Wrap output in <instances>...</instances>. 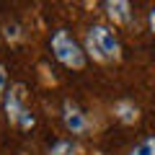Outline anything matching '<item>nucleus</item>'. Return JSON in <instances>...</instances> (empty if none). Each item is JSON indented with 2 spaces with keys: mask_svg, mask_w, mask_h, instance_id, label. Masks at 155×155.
I'll list each match as a JSON object with an SVG mask.
<instances>
[{
  "mask_svg": "<svg viewBox=\"0 0 155 155\" xmlns=\"http://www.w3.org/2000/svg\"><path fill=\"white\" fill-rule=\"evenodd\" d=\"M49 47H52L54 60L62 62L65 67H70V70H83L85 67V52L80 49V44H78L65 28H57V31L52 34Z\"/></svg>",
  "mask_w": 155,
  "mask_h": 155,
  "instance_id": "nucleus-1",
  "label": "nucleus"
},
{
  "mask_svg": "<svg viewBox=\"0 0 155 155\" xmlns=\"http://www.w3.org/2000/svg\"><path fill=\"white\" fill-rule=\"evenodd\" d=\"M88 36L96 41V47H98V52H101L104 60H119V57H122V44H119L116 34L111 31L109 26L96 23V26L88 28Z\"/></svg>",
  "mask_w": 155,
  "mask_h": 155,
  "instance_id": "nucleus-2",
  "label": "nucleus"
},
{
  "mask_svg": "<svg viewBox=\"0 0 155 155\" xmlns=\"http://www.w3.org/2000/svg\"><path fill=\"white\" fill-rule=\"evenodd\" d=\"M62 122H65V129H67L70 134H75V137H83V134L91 132V119H88V114H85L75 101H70V98L62 104Z\"/></svg>",
  "mask_w": 155,
  "mask_h": 155,
  "instance_id": "nucleus-3",
  "label": "nucleus"
},
{
  "mask_svg": "<svg viewBox=\"0 0 155 155\" xmlns=\"http://www.w3.org/2000/svg\"><path fill=\"white\" fill-rule=\"evenodd\" d=\"M26 85L23 83H13L11 91H5V114H8V122L18 124L21 114L26 111Z\"/></svg>",
  "mask_w": 155,
  "mask_h": 155,
  "instance_id": "nucleus-4",
  "label": "nucleus"
},
{
  "mask_svg": "<svg viewBox=\"0 0 155 155\" xmlns=\"http://www.w3.org/2000/svg\"><path fill=\"white\" fill-rule=\"evenodd\" d=\"M106 16L116 23V26H127L132 21V5H129L127 0H109L106 3Z\"/></svg>",
  "mask_w": 155,
  "mask_h": 155,
  "instance_id": "nucleus-5",
  "label": "nucleus"
},
{
  "mask_svg": "<svg viewBox=\"0 0 155 155\" xmlns=\"http://www.w3.org/2000/svg\"><path fill=\"white\" fill-rule=\"evenodd\" d=\"M114 114H116V119H119L122 124H134L140 119V109L132 104V101H116Z\"/></svg>",
  "mask_w": 155,
  "mask_h": 155,
  "instance_id": "nucleus-6",
  "label": "nucleus"
},
{
  "mask_svg": "<svg viewBox=\"0 0 155 155\" xmlns=\"http://www.w3.org/2000/svg\"><path fill=\"white\" fill-rule=\"evenodd\" d=\"M49 155H78V145L72 140H57L49 147Z\"/></svg>",
  "mask_w": 155,
  "mask_h": 155,
  "instance_id": "nucleus-7",
  "label": "nucleus"
},
{
  "mask_svg": "<svg viewBox=\"0 0 155 155\" xmlns=\"http://www.w3.org/2000/svg\"><path fill=\"white\" fill-rule=\"evenodd\" d=\"M129 155H155V137H145L142 142H137L129 150Z\"/></svg>",
  "mask_w": 155,
  "mask_h": 155,
  "instance_id": "nucleus-8",
  "label": "nucleus"
},
{
  "mask_svg": "<svg viewBox=\"0 0 155 155\" xmlns=\"http://www.w3.org/2000/svg\"><path fill=\"white\" fill-rule=\"evenodd\" d=\"M34 124H36V119H34V114L26 109V111L21 114V119H18V124H16V127H21L23 132H28V129H34Z\"/></svg>",
  "mask_w": 155,
  "mask_h": 155,
  "instance_id": "nucleus-9",
  "label": "nucleus"
},
{
  "mask_svg": "<svg viewBox=\"0 0 155 155\" xmlns=\"http://www.w3.org/2000/svg\"><path fill=\"white\" fill-rule=\"evenodd\" d=\"M85 49H88V54H93V60H96V62H106L104 57H101V52H98V47H96V41L88 36V34H85Z\"/></svg>",
  "mask_w": 155,
  "mask_h": 155,
  "instance_id": "nucleus-10",
  "label": "nucleus"
},
{
  "mask_svg": "<svg viewBox=\"0 0 155 155\" xmlns=\"http://www.w3.org/2000/svg\"><path fill=\"white\" fill-rule=\"evenodd\" d=\"M5 39L13 41V44L21 39V28H18V23H5Z\"/></svg>",
  "mask_w": 155,
  "mask_h": 155,
  "instance_id": "nucleus-11",
  "label": "nucleus"
},
{
  "mask_svg": "<svg viewBox=\"0 0 155 155\" xmlns=\"http://www.w3.org/2000/svg\"><path fill=\"white\" fill-rule=\"evenodd\" d=\"M8 91V70H5V65H0V96Z\"/></svg>",
  "mask_w": 155,
  "mask_h": 155,
  "instance_id": "nucleus-12",
  "label": "nucleus"
},
{
  "mask_svg": "<svg viewBox=\"0 0 155 155\" xmlns=\"http://www.w3.org/2000/svg\"><path fill=\"white\" fill-rule=\"evenodd\" d=\"M150 28H153V34H155V8L150 11Z\"/></svg>",
  "mask_w": 155,
  "mask_h": 155,
  "instance_id": "nucleus-13",
  "label": "nucleus"
}]
</instances>
